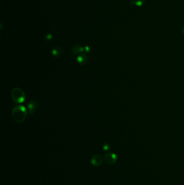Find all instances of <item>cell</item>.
<instances>
[{
    "label": "cell",
    "instance_id": "277c9868",
    "mask_svg": "<svg viewBox=\"0 0 184 185\" xmlns=\"http://www.w3.org/2000/svg\"><path fill=\"white\" fill-rule=\"evenodd\" d=\"M103 162V158L101 155L99 154H96L92 157L91 160V163L92 165L95 167H98L100 165H102Z\"/></svg>",
    "mask_w": 184,
    "mask_h": 185
},
{
    "label": "cell",
    "instance_id": "ba28073f",
    "mask_svg": "<svg viewBox=\"0 0 184 185\" xmlns=\"http://www.w3.org/2000/svg\"><path fill=\"white\" fill-rule=\"evenodd\" d=\"M84 51V48L80 44H76L72 48V53L74 55L81 54V53L83 52Z\"/></svg>",
    "mask_w": 184,
    "mask_h": 185
},
{
    "label": "cell",
    "instance_id": "8fae6325",
    "mask_svg": "<svg viewBox=\"0 0 184 185\" xmlns=\"http://www.w3.org/2000/svg\"><path fill=\"white\" fill-rule=\"evenodd\" d=\"M103 149L105 152H106L110 149V146L109 144H104L103 146Z\"/></svg>",
    "mask_w": 184,
    "mask_h": 185
},
{
    "label": "cell",
    "instance_id": "52a82bcc",
    "mask_svg": "<svg viewBox=\"0 0 184 185\" xmlns=\"http://www.w3.org/2000/svg\"><path fill=\"white\" fill-rule=\"evenodd\" d=\"M77 61L81 65H85L88 62L87 55L85 54H81L77 56Z\"/></svg>",
    "mask_w": 184,
    "mask_h": 185
},
{
    "label": "cell",
    "instance_id": "7c38bea8",
    "mask_svg": "<svg viewBox=\"0 0 184 185\" xmlns=\"http://www.w3.org/2000/svg\"><path fill=\"white\" fill-rule=\"evenodd\" d=\"M84 50L87 53H89L90 51V48L88 46H85V48H84Z\"/></svg>",
    "mask_w": 184,
    "mask_h": 185
},
{
    "label": "cell",
    "instance_id": "3957f363",
    "mask_svg": "<svg viewBox=\"0 0 184 185\" xmlns=\"http://www.w3.org/2000/svg\"><path fill=\"white\" fill-rule=\"evenodd\" d=\"M104 160L108 165H112L117 161V156L115 154L109 153L105 155L104 157Z\"/></svg>",
    "mask_w": 184,
    "mask_h": 185
},
{
    "label": "cell",
    "instance_id": "9c48e42d",
    "mask_svg": "<svg viewBox=\"0 0 184 185\" xmlns=\"http://www.w3.org/2000/svg\"><path fill=\"white\" fill-rule=\"evenodd\" d=\"M145 0H132L130 2V4L131 6H136L138 7H140L143 5L145 3Z\"/></svg>",
    "mask_w": 184,
    "mask_h": 185
},
{
    "label": "cell",
    "instance_id": "7a4b0ae2",
    "mask_svg": "<svg viewBox=\"0 0 184 185\" xmlns=\"http://www.w3.org/2000/svg\"><path fill=\"white\" fill-rule=\"evenodd\" d=\"M11 95L14 101L17 104H21L25 100V93L20 88H14L11 91Z\"/></svg>",
    "mask_w": 184,
    "mask_h": 185
},
{
    "label": "cell",
    "instance_id": "6da1fadb",
    "mask_svg": "<svg viewBox=\"0 0 184 185\" xmlns=\"http://www.w3.org/2000/svg\"><path fill=\"white\" fill-rule=\"evenodd\" d=\"M27 111L26 108L22 105L15 106L13 109L12 117L16 122L21 123L26 119Z\"/></svg>",
    "mask_w": 184,
    "mask_h": 185
},
{
    "label": "cell",
    "instance_id": "8992f818",
    "mask_svg": "<svg viewBox=\"0 0 184 185\" xmlns=\"http://www.w3.org/2000/svg\"><path fill=\"white\" fill-rule=\"evenodd\" d=\"M63 49L60 46H56L52 50V54L56 57H59L62 55Z\"/></svg>",
    "mask_w": 184,
    "mask_h": 185
},
{
    "label": "cell",
    "instance_id": "5b68a950",
    "mask_svg": "<svg viewBox=\"0 0 184 185\" xmlns=\"http://www.w3.org/2000/svg\"><path fill=\"white\" fill-rule=\"evenodd\" d=\"M37 106H38V104L35 101H32L29 103L28 105V112L30 115H32L35 113L37 108Z\"/></svg>",
    "mask_w": 184,
    "mask_h": 185
},
{
    "label": "cell",
    "instance_id": "4fadbf2b",
    "mask_svg": "<svg viewBox=\"0 0 184 185\" xmlns=\"http://www.w3.org/2000/svg\"><path fill=\"white\" fill-rule=\"evenodd\" d=\"M182 32H183V33L184 34V27L183 28V30H182Z\"/></svg>",
    "mask_w": 184,
    "mask_h": 185
},
{
    "label": "cell",
    "instance_id": "30bf717a",
    "mask_svg": "<svg viewBox=\"0 0 184 185\" xmlns=\"http://www.w3.org/2000/svg\"><path fill=\"white\" fill-rule=\"evenodd\" d=\"M45 39L46 41H50L52 39V35L50 33L46 34L45 36Z\"/></svg>",
    "mask_w": 184,
    "mask_h": 185
}]
</instances>
